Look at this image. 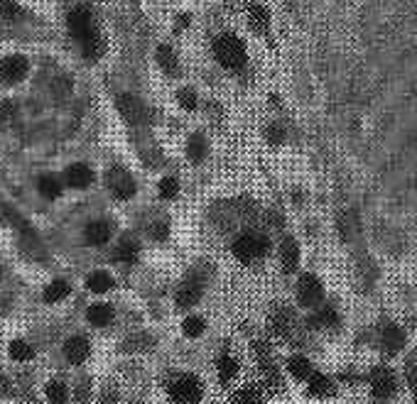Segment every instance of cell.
<instances>
[{
	"mask_svg": "<svg viewBox=\"0 0 417 404\" xmlns=\"http://www.w3.org/2000/svg\"><path fill=\"white\" fill-rule=\"evenodd\" d=\"M253 357H256L258 368H261V373H263V387H265L270 394L282 392L285 382H282V375H280V370H277L270 343L263 341V338L253 341Z\"/></svg>",
	"mask_w": 417,
	"mask_h": 404,
	"instance_id": "6da1fadb",
	"label": "cell"
},
{
	"mask_svg": "<svg viewBox=\"0 0 417 404\" xmlns=\"http://www.w3.org/2000/svg\"><path fill=\"white\" fill-rule=\"evenodd\" d=\"M231 250H234L238 262L250 264V262H258V260L270 253V240H268V235L258 233V230H243V233H238V238L234 240Z\"/></svg>",
	"mask_w": 417,
	"mask_h": 404,
	"instance_id": "7a4b0ae2",
	"label": "cell"
},
{
	"mask_svg": "<svg viewBox=\"0 0 417 404\" xmlns=\"http://www.w3.org/2000/svg\"><path fill=\"white\" fill-rule=\"evenodd\" d=\"M214 57L219 59V64L224 69L236 71V69H243L245 59H248V52H245L243 40H238L236 35L226 32V35L214 40Z\"/></svg>",
	"mask_w": 417,
	"mask_h": 404,
	"instance_id": "3957f363",
	"label": "cell"
},
{
	"mask_svg": "<svg viewBox=\"0 0 417 404\" xmlns=\"http://www.w3.org/2000/svg\"><path fill=\"white\" fill-rule=\"evenodd\" d=\"M170 402L167 404H199L204 397V385L194 375H177L167 387Z\"/></svg>",
	"mask_w": 417,
	"mask_h": 404,
	"instance_id": "277c9868",
	"label": "cell"
},
{
	"mask_svg": "<svg viewBox=\"0 0 417 404\" xmlns=\"http://www.w3.org/2000/svg\"><path fill=\"white\" fill-rule=\"evenodd\" d=\"M368 382H370V394H373L375 402H391V399L395 397L398 392L395 375H393V370L386 368V365H378V368L370 370Z\"/></svg>",
	"mask_w": 417,
	"mask_h": 404,
	"instance_id": "5b68a950",
	"label": "cell"
},
{
	"mask_svg": "<svg viewBox=\"0 0 417 404\" xmlns=\"http://www.w3.org/2000/svg\"><path fill=\"white\" fill-rule=\"evenodd\" d=\"M204 285H206V277L192 272V275H189L187 280L177 287V296H174V301H177L179 309H192V306L202 299Z\"/></svg>",
	"mask_w": 417,
	"mask_h": 404,
	"instance_id": "8992f818",
	"label": "cell"
},
{
	"mask_svg": "<svg viewBox=\"0 0 417 404\" xmlns=\"http://www.w3.org/2000/svg\"><path fill=\"white\" fill-rule=\"evenodd\" d=\"M324 299V285L317 280V275H302L297 282V301L307 309L317 306Z\"/></svg>",
	"mask_w": 417,
	"mask_h": 404,
	"instance_id": "52a82bcc",
	"label": "cell"
},
{
	"mask_svg": "<svg viewBox=\"0 0 417 404\" xmlns=\"http://www.w3.org/2000/svg\"><path fill=\"white\" fill-rule=\"evenodd\" d=\"M115 108L120 110V115H123L131 125L147 123V108L140 103V99H136V96L120 94L118 99H115Z\"/></svg>",
	"mask_w": 417,
	"mask_h": 404,
	"instance_id": "ba28073f",
	"label": "cell"
},
{
	"mask_svg": "<svg viewBox=\"0 0 417 404\" xmlns=\"http://www.w3.org/2000/svg\"><path fill=\"white\" fill-rule=\"evenodd\" d=\"M69 32H72L79 42L86 40L89 35H94L96 20H94V15H91L89 8H74V10L69 12Z\"/></svg>",
	"mask_w": 417,
	"mask_h": 404,
	"instance_id": "9c48e42d",
	"label": "cell"
},
{
	"mask_svg": "<svg viewBox=\"0 0 417 404\" xmlns=\"http://www.w3.org/2000/svg\"><path fill=\"white\" fill-rule=\"evenodd\" d=\"M106 182H108V189L113 192L115 199H123L125 201V199L136 196V189H138L136 179L125 169H120V167H113V169L108 171V179H106Z\"/></svg>",
	"mask_w": 417,
	"mask_h": 404,
	"instance_id": "30bf717a",
	"label": "cell"
},
{
	"mask_svg": "<svg viewBox=\"0 0 417 404\" xmlns=\"http://www.w3.org/2000/svg\"><path fill=\"white\" fill-rule=\"evenodd\" d=\"M378 343H381V351L386 353V355H395V353H400L402 348H405L407 343V336L405 331H402L398 323H383L381 328V336H378Z\"/></svg>",
	"mask_w": 417,
	"mask_h": 404,
	"instance_id": "8fae6325",
	"label": "cell"
},
{
	"mask_svg": "<svg viewBox=\"0 0 417 404\" xmlns=\"http://www.w3.org/2000/svg\"><path fill=\"white\" fill-rule=\"evenodd\" d=\"M27 69H30V64H27V59L22 54H10V57H6L0 62V81L3 83L22 81L27 76Z\"/></svg>",
	"mask_w": 417,
	"mask_h": 404,
	"instance_id": "7c38bea8",
	"label": "cell"
},
{
	"mask_svg": "<svg viewBox=\"0 0 417 404\" xmlns=\"http://www.w3.org/2000/svg\"><path fill=\"white\" fill-rule=\"evenodd\" d=\"M270 328L275 336L280 338H290V333H295V314H292L287 306H277L270 314Z\"/></svg>",
	"mask_w": 417,
	"mask_h": 404,
	"instance_id": "4fadbf2b",
	"label": "cell"
},
{
	"mask_svg": "<svg viewBox=\"0 0 417 404\" xmlns=\"http://www.w3.org/2000/svg\"><path fill=\"white\" fill-rule=\"evenodd\" d=\"M64 182L72 189H86L94 184V169L89 165H81V162L69 165L67 171H64Z\"/></svg>",
	"mask_w": 417,
	"mask_h": 404,
	"instance_id": "5bb4252c",
	"label": "cell"
},
{
	"mask_svg": "<svg viewBox=\"0 0 417 404\" xmlns=\"http://www.w3.org/2000/svg\"><path fill=\"white\" fill-rule=\"evenodd\" d=\"M91 353V343L86 341L83 336H74L64 343V355L72 365H81Z\"/></svg>",
	"mask_w": 417,
	"mask_h": 404,
	"instance_id": "9a60e30c",
	"label": "cell"
},
{
	"mask_svg": "<svg viewBox=\"0 0 417 404\" xmlns=\"http://www.w3.org/2000/svg\"><path fill=\"white\" fill-rule=\"evenodd\" d=\"M280 262H282V272L285 275H292V272H297V264H300V245L295 238H285L280 245Z\"/></svg>",
	"mask_w": 417,
	"mask_h": 404,
	"instance_id": "2e32d148",
	"label": "cell"
},
{
	"mask_svg": "<svg viewBox=\"0 0 417 404\" xmlns=\"http://www.w3.org/2000/svg\"><path fill=\"white\" fill-rule=\"evenodd\" d=\"M248 25L253 32H258V35H268V30H270V12H268L265 6H250L248 8Z\"/></svg>",
	"mask_w": 417,
	"mask_h": 404,
	"instance_id": "e0dca14e",
	"label": "cell"
},
{
	"mask_svg": "<svg viewBox=\"0 0 417 404\" xmlns=\"http://www.w3.org/2000/svg\"><path fill=\"white\" fill-rule=\"evenodd\" d=\"M307 394L309 397H332L334 380L324 373H312V378L307 380Z\"/></svg>",
	"mask_w": 417,
	"mask_h": 404,
	"instance_id": "ac0fdd59",
	"label": "cell"
},
{
	"mask_svg": "<svg viewBox=\"0 0 417 404\" xmlns=\"http://www.w3.org/2000/svg\"><path fill=\"white\" fill-rule=\"evenodd\" d=\"M83 235L89 245H106L111 240V226L106 221H91L83 228Z\"/></svg>",
	"mask_w": 417,
	"mask_h": 404,
	"instance_id": "d6986e66",
	"label": "cell"
},
{
	"mask_svg": "<svg viewBox=\"0 0 417 404\" xmlns=\"http://www.w3.org/2000/svg\"><path fill=\"white\" fill-rule=\"evenodd\" d=\"M309 326L312 328H336L339 326V314H336L334 306H322V309H317L312 317H309Z\"/></svg>",
	"mask_w": 417,
	"mask_h": 404,
	"instance_id": "ffe728a7",
	"label": "cell"
},
{
	"mask_svg": "<svg viewBox=\"0 0 417 404\" xmlns=\"http://www.w3.org/2000/svg\"><path fill=\"white\" fill-rule=\"evenodd\" d=\"M287 373H290L295 380H300V382H304V380L312 378L314 368H312V363H309V357H304L297 353V355H292L290 360H287Z\"/></svg>",
	"mask_w": 417,
	"mask_h": 404,
	"instance_id": "44dd1931",
	"label": "cell"
},
{
	"mask_svg": "<svg viewBox=\"0 0 417 404\" xmlns=\"http://www.w3.org/2000/svg\"><path fill=\"white\" fill-rule=\"evenodd\" d=\"M106 52V42L104 37H101V32L96 30L94 35H89L86 40H81V54L89 62H96V59H101V54Z\"/></svg>",
	"mask_w": 417,
	"mask_h": 404,
	"instance_id": "7402d4cb",
	"label": "cell"
},
{
	"mask_svg": "<svg viewBox=\"0 0 417 404\" xmlns=\"http://www.w3.org/2000/svg\"><path fill=\"white\" fill-rule=\"evenodd\" d=\"M216 368H219V380L224 385H229V382H234L236 378H238V370H240V365H238V360H236L231 353H224V355L219 357V363H216Z\"/></svg>",
	"mask_w": 417,
	"mask_h": 404,
	"instance_id": "603a6c76",
	"label": "cell"
},
{
	"mask_svg": "<svg viewBox=\"0 0 417 404\" xmlns=\"http://www.w3.org/2000/svg\"><path fill=\"white\" fill-rule=\"evenodd\" d=\"M86 319H89L91 326L104 328L113 321V306L111 304H94L89 311H86Z\"/></svg>",
	"mask_w": 417,
	"mask_h": 404,
	"instance_id": "cb8c5ba5",
	"label": "cell"
},
{
	"mask_svg": "<svg viewBox=\"0 0 417 404\" xmlns=\"http://www.w3.org/2000/svg\"><path fill=\"white\" fill-rule=\"evenodd\" d=\"M138 255H140V245H138V240L125 238V240H120V245L115 248L113 258H115V262L131 264V262H136V260H138Z\"/></svg>",
	"mask_w": 417,
	"mask_h": 404,
	"instance_id": "d4e9b609",
	"label": "cell"
},
{
	"mask_svg": "<svg viewBox=\"0 0 417 404\" xmlns=\"http://www.w3.org/2000/svg\"><path fill=\"white\" fill-rule=\"evenodd\" d=\"M231 404H263V392L258 385H243L231 394Z\"/></svg>",
	"mask_w": 417,
	"mask_h": 404,
	"instance_id": "484cf974",
	"label": "cell"
},
{
	"mask_svg": "<svg viewBox=\"0 0 417 404\" xmlns=\"http://www.w3.org/2000/svg\"><path fill=\"white\" fill-rule=\"evenodd\" d=\"M336 226H339V233L341 238L346 240V243H351L354 238H359V218H356V213L346 211L339 216V221H336Z\"/></svg>",
	"mask_w": 417,
	"mask_h": 404,
	"instance_id": "4316f807",
	"label": "cell"
},
{
	"mask_svg": "<svg viewBox=\"0 0 417 404\" xmlns=\"http://www.w3.org/2000/svg\"><path fill=\"white\" fill-rule=\"evenodd\" d=\"M37 189L44 199H57L62 196V179L57 174H42L40 182H37Z\"/></svg>",
	"mask_w": 417,
	"mask_h": 404,
	"instance_id": "83f0119b",
	"label": "cell"
},
{
	"mask_svg": "<svg viewBox=\"0 0 417 404\" xmlns=\"http://www.w3.org/2000/svg\"><path fill=\"white\" fill-rule=\"evenodd\" d=\"M113 277L108 275V272H104V269H99V272H91L89 280H86V287H89V292H94V294H106V292L113 289Z\"/></svg>",
	"mask_w": 417,
	"mask_h": 404,
	"instance_id": "f1b7e54d",
	"label": "cell"
},
{
	"mask_svg": "<svg viewBox=\"0 0 417 404\" xmlns=\"http://www.w3.org/2000/svg\"><path fill=\"white\" fill-rule=\"evenodd\" d=\"M157 64H160V69L165 74H177L179 69V62H177V54H174L172 47H167V44H162V47H157Z\"/></svg>",
	"mask_w": 417,
	"mask_h": 404,
	"instance_id": "f546056e",
	"label": "cell"
},
{
	"mask_svg": "<svg viewBox=\"0 0 417 404\" xmlns=\"http://www.w3.org/2000/svg\"><path fill=\"white\" fill-rule=\"evenodd\" d=\"M72 294V287H69V282H64V280H54L52 285H47L44 287V301H62V299H67V296Z\"/></svg>",
	"mask_w": 417,
	"mask_h": 404,
	"instance_id": "4dcf8cb0",
	"label": "cell"
},
{
	"mask_svg": "<svg viewBox=\"0 0 417 404\" xmlns=\"http://www.w3.org/2000/svg\"><path fill=\"white\" fill-rule=\"evenodd\" d=\"M187 155L192 162H202L204 157L208 155L206 137H202V135H192V137H189V145H187Z\"/></svg>",
	"mask_w": 417,
	"mask_h": 404,
	"instance_id": "1f68e13d",
	"label": "cell"
},
{
	"mask_svg": "<svg viewBox=\"0 0 417 404\" xmlns=\"http://www.w3.org/2000/svg\"><path fill=\"white\" fill-rule=\"evenodd\" d=\"M10 357L13 360L25 363V360H32V357H35V348H32L27 341H22V338H17V341L10 343Z\"/></svg>",
	"mask_w": 417,
	"mask_h": 404,
	"instance_id": "d6a6232c",
	"label": "cell"
},
{
	"mask_svg": "<svg viewBox=\"0 0 417 404\" xmlns=\"http://www.w3.org/2000/svg\"><path fill=\"white\" fill-rule=\"evenodd\" d=\"M3 211H6L8 221H10V223H13V226H15L17 230H22V235H27V238H35V228H32L30 223H27L25 218H22L20 213L15 211V208L6 206V208H3Z\"/></svg>",
	"mask_w": 417,
	"mask_h": 404,
	"instance_id": "836d02e7",
	"label": "cell"
},
{
	"mask_svg": "<svg viewBox=\"0 0 417 404\" xmlns=\"http://www.w3.org/2000/svg\"><path fill=\"white\" fill-rule=\"evenodd\" d=\"M182 331L187 338H199L204 331H206V321L202 317H187L182 321Z\"/></svg>",
	"mask_w": 417,
	"mask_h": 404,
	"instance_id": "e575fe53",
	"label": "cell"
},
{
	"mask_svg": "<svg viewBox=\"0 0 417 404\" xmlns=\"http://www.w3.org/2000/svg\"><path fill=\"white\" fill-rule=\"evenodd\" d=\"M69 397V389L64 382H59V380H54V382L47 385V399L49 404H64Z\"/></svg>",
	"mask_w": 417,
	"mask_h": 404,
	"instance_id": "d590c367",
	"label": "cell"
},
{
	"mask_svg": "<svg viewBox=\"0 0 417 404\" xmlns=\"http://www.w3.org/2000/svg\"><path fill=\"white\" fill-rule=\"evenodd\" d=\"M22 15H25V10L17 6L15 0H0V17L3 20H17Z\"/></svg>",
	"mask_w": 417,
	"mask_h": 404,
	"instance_id": "8d00e7d4",
	"label": "cell"
},
{
	"mask_svg": "<svg viewBox=\"0 0 417 404\" xmlns=\"http://www.w3.org/2000/svg\"><path fill=\"white\" fill-rule=\"evenodd\" d=\"M405 380H407V387H410V392H412V399H415V404H417V363H415V357H407Z\"/></svg>",
	"mask_w": 417,
	"mask_h": 404,
	"instance_id": "74e56055",
	"label": "cell"
},
{
	"mask_svg": "<svg viewBox=\"0 0 417 404\" xmlns=\"http://www.w3.org/2000/svg\"><path fill=\"white\" fill-rule=\"evenodd\" d=\"M177 194H179V182L174 179V176H165V179L160 182V196L167 199V201H172Z\"/></svg>",
	"mask_w": 417,
	"mask_h": 404,
	"instance_id": "f35d334b",
	"label": "cell"
},
{
	"mask_svg": "<svg viewBox=\"0 0 417 404\" xmlns=\"http://www.w3.org/2000/svg\"><path fill=\"white\" fill-rule=\"evenodd\" d=\"M177 101L184 110H194L199 106V99H197V94H194L192 88H182V91L177 94Z\"/></svg>",
	"mask_w": 417,
	"mask_h": 404,
	"instance_id": "ab89813d",
	"label": "cell"
},
{
	"mask_svg": "<svg viewBox=\"0 0 417 404\" xmlns=\"http://www.w3.org/2000/svg\"><path fill=\"white\" fill-rule=\"evenodd\" d=\"M268 140H270V145H280V142H282V130L280 128H270V130H268Z\"/></svg>",
	"mask_w": 417,
	"mask_h": 404,
	"instance_id": "60d3db41",
	"label": "cell"
},
{
	"mask_svg": "<svg viewBox=\"0 0 417 404\" xmlns=\"http://www.w3.org/2000/svg\"><path fill=\"white\" fill-rule=\"evenodd\" d=\"M152 235H155V240H165L167 238V223L155 226V228H152Z\"/></svg>",
	"mask_w": 417,
	"mask_h": 404,
	"instance_id": "b9f144b4",
	"label": "cell"
},
{
	"mask_svg": "<svg viewBox=\"0 0 417 404\" xmlns=\"http://www.w3.org/2000/svg\"><path fill=\"white\" fill-rule=\"evenodd\" d=\"M10 392V382H8V378L3 373H0V394H8Z\"/></svg>",
	"mask_w": 417,
	"mask_h": 404,
	"instance_id": "7bdbcfd3",
	"label": "cell"
},
{
	"mask_svg": "<svg viewBox=\"0 0 417 404\" xmlns=\"http://www.w3.org/2000/svg\"><path fill=\"white\" fill-rule=\"evenodd\" d=\"M0 275H3V272H0Z\"/></svg>",
	"mask_w": 417,
	"mask_h": 404,
	"instance_id": "ee69618b",
	"label": "cell"
}]
</instances>
